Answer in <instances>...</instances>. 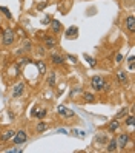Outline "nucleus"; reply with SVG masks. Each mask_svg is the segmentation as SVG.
<instances>
[{
    "label": "nucleus",
    "mask_w": 135,
    "mask_h": 153,
    "mask_svg": "<svg viewBox=\"0 0 135 153\" xmlns=\"http://www.w3.org/2000/svg\"><path fill=\"white\" fill-rule=\"evenodd\" d=\"M91 88L95 91H109L111 90V84L106 80V77L103 76H92L91 79Z\"/></svg>",
    "instance_id": "1"
},
{
    "label": "nucleus",
    "mask_w": 135,
    "mask_h": 153,
    "mask_svg": "<svg viewBox=\"0 0 135 153\" xmlns=\"http://www.w3.org/2000/svg\"><path fill=\"white\" fill-rule=\"evenodd\" d=\"M15 42V31L12 28H6L3 30V34H2V43L5 47H11V45Z\"/></svg>",
    "instance_id": "2"
},
{
    "label": "nucleus",
    "mask_w": 135,
    "mask_h": 153,
    "mask_svg": "<svg viewBox=\"0 0 135 153\" xmlns=\"http://www.w3.org/2000/svg\"><path fill=\"white\" fill-rule=\"evenodd\" d=\"M131 133H120L118 136H117V147H118V150H123L124 147H128V144L131 142Z\"/></svg>",
    "instance_id": "3"
},
{
    "label": "nucleus",
    "mask_w": 135,
    "mask_h": 153,
    "mask_svg": "<svg viewBox=\"0 0 135 153\" xmlns=\"http://www.w3.org/2000/svg\"><path fill=\"white\" fill-rule=\"evenodd\" d=\"M11 141L15 144V146H22V144H25L26 141H28V133H26L25 130H17Z\"/></svg>",
    "instance_id": "4"
},
{
    "label": "nucleus",
    "mask_w": 135,
    "mask_h": 153,
    "mask_svg": "<svg viewBox=\"0 0 135 153\" xmlns=\"http://www.w3.org/2000/svg\"><path fill=\"white\" fill-rule=\"evenodd\" d=\"M57 45H58V40L55 36L46 34V37L43 39V47L46 50H54V48H57Z\"/></svg>",
    "instance_id": "5"
},
{
    "label": "nucleus",
    "mask_w": 135,
    "mask_h": 153,
    "mask_svg": "<svg viewBox=\"0 0 135 153\" xmlns=\"http://www.w3.org/2000/svg\"><path fill=\"white\" fill-rule=\"evenodd\" d=\"M49 59H51V64H52V65H55V67H60V65H63V64L66 62L65 56L58 54V53H51Z\"/></svg>",
    "instance_id": "6"
},
{
    "label": "nucleus",
    "mask_w": 135,
    "mask_h": 153,
    "mask_svg": "<svg viewBox=\"0 0 135 153\" xmlns=\"http://www.w3.org/2000/svg\"><path fill=\"white\" fill-rule=\"evenodd\" d=\"M124 26H126V30L129 31V34L135 33V17H134V14H129L124 19Z\"/></svg>",
    "instance_id": "7"
},
{
    "label": "nucleus",
    "mask_w": 135,
    "mask_h": 153,
    "mask_svg": "<svg viewBox=\"0 0 135 153\" xmlns=\"http://www.w3.org/2000/svg\"><path fill=\"white\" fill-rule=\"evenodd\" d=\"M65 37L68 39V40H75L77 37H78V28L75 25H72V26H69V28H66V31H65Z\"/></svg>",
    "instance_id": "8"
},
{
    "label": "nucleus",
    "mask_w": 135,
    "mask_h": 153,
    "mask_svg": "<svg viewBox=\"0 0 135 153\" xmlns=\"http://www.w3.org/2000/svg\"><path fill=\"white\" fill-rule=\"evenodd\" d=\"M23 93H25V82H17L14 85V88H12V97L19 99Z\"/></svg>",
    "instance_id": "9"
},
{
    "label": "nucleus",
    "mask_w": 135,
    "mask_h": 153,
    "mask_svg": "<svg viewBox=\"0 0 135 153\" xmlns=\"http://www.w3.org/2000/svg\"><path fill=\"white\" fill-rule=\"evenodd\" d=\"M57 111H58L60 116H63V118H75V113L71 111L68 107H65V105H58Z\"/></svg>",
    "instance_id": "10"
},
{
    "label": "nucleus",
    "mask_w": 135,
    "mask_h": 153,
    "mask_svg": "<svg viewBox=\"0 0 135 153\" xmlns=\"http://www.w3.org/2000/svg\"><path fill=\"white\" fill-rule=\"evenodd\" d=\"M117 80H118V84H120V85L126 87V85L129 84V77H128V73H126L124 70H120L118 73H117Z\"/></svg>",
    "instance_id": "11"
},
{
    "label": "nucleus",
    "mask_w": 135,
    "mask_h": 153,
    "mask_svg": "<svg viewBox=\"0 0 135 153\" xmlns=\"http://www.w3.org/2000/svg\"><path fill=\"white\" fill-rule=\"evenodd\" d=\"M120 125H121L120 119H112L109 124L106 125V130H107V133H115V131H118Z\"/></svg>",
    "instance_id": "12"
},
{
    "label": "nucleus",
    "mask_w": 135,
    "mask_h": 153,
    "mask_svg": "<svg viewBox=\"0 0 135 153\" xmlns=\"http://www.w3.org/2000/svg\"><path fill=\"white\" fill-rule=\"evenodd\" d=\"M49 25H51V33H52V34H60V33L63 31V23H60V22L55 20V19H52Z\"/></svg>",
    "instance_id": "13"
},
{
    "label": "nucleus",
    "mask_w": 135,
    "mask_h": 153,
    "mask_svg": "<svg viewBox=\"0 0 135 153\" xmlns=\"http://www.w3.org/2000/svg\"><path fill=\"white\" fill-rule=\"evenodd\" d=\"M14 133H15L14 128H8L6 131H3L2 134H0V142H8V141H11L12 136H14Z\"/></svg>",
    "instance_id": "14"
},
{
    "label": "nucleus",
    "mask_w": 135,
    "mask_h": 153,
    "mask_svg": "<svg viewBox=\"0 0 135 153\" xmlns=\"http://www.w3.org/2000/svg\"><path fill=\"white\" fill-rule=\"evenodd\" d=\"M82 97H83L85 102H89V104H95L97 102V96L94 93H91V91H85L82 94Z\"/></svg>",
    "instance_id": "15"
},
{
    "label": "nucleus",
    "mask_w": 135,
    "mask_h": 153,
    "mask_svg": "<svg viewBox=\"0 0 135 153\" xmlns=\"http://www.w3.org/2000/svg\"><path fill=\"white\" fill-rule=\"evenodd\" d=\"M46 114H48V110L46 108H40L39 111L37 110H32L31 111V116H32V118H37V119H43Z\"/></svg>",
    "instance_id": "16"
},
{
    "label": "nucleus",
    "mask_w": 135,
    "mask_h": 153,
    "mask_svg": "<svg viewBox=\"0 0 135 153\" xmlns=\"http://www.w3.org/2000/svg\"><path fill=\"white\" fill-rule=\"evenodd\" d=\"M118 150V147H117V139H111V141H107L106 142V152H109V153H114Z\"/></svg>",
    "instance_id": "17"
},
{
    "label": "nucleus",
    "mask_w": 135,
    "mask_h": 153,
    "mask_svg": "<svg viewBox=\"0 0 135 153\" xmlns=\"http://www.w3.org/2000/svg\"><path fill=\"white\" fill-rule=\"evenodd\" d=\"M35 67H37L39 73H40L42 76H45V74H46V64H45L43 60H35Z\"/></svg>",
    "instance_id": "18"
},
{
    "label": "nucleus",
    "mask_w": 135,
    "mask_h": 153,
    "mask_svg": "<svg viewBox=\"0 0 135 153\" xmlns=\"http://www.w3.org/2000/svg\"><path fill=\"white\" fill-rule=\"evenodd\" d=\"M46 84H48L49 87H55V84H57V74H55V71H51V73H49Z\"/></svg>",
    "instance_id": "19"
},
{
    "label": "nucleus",
    "mask_w": 135,
    "mask_h": 153,
    "mask_svg": "<svg viewBox=\"0 0 135 153\" xmlns=\"http://www.w3.org/2000/svg\"><path fill=\"white\" fill-rule=\"evenodd\" d=\"M48 128H49V125H48L46 122H45V121H42V119H40V122H37L35 131H37V133H43V131H46Z\"/></svg>",
    "instance_id": "20"
},
{
    "label": "nucleus",
    "mask_w": 135,
    "mask_h": 153,
    "mask_svg": "<svg viewBox=\"0 0 135 153\" xmlns=\"http://www.w3.org/2000/svg\"><path fill=\"white\" fill-rule=\"evenodd\" d=\"M34 47H32V42L29 39H23L22 42V51H32Z\"/></svg>",
    "instance_id": "21"
},
{
    "label": "nucleus",
    "mask_w": 135,
    "mask_h": 153,
    "mask_svg": "<svg viewBox=\"0 0 135 153\" xmlns=\"http://www.w3.org/2000/svg\"><path fill=\"white\" fill-rule=\"evenodd\" d=\"M131 113V108H128V107H124V108H121L118 113L115 114V119H121V118H126Z\"/></svg>",
    "instance_id": "22"
},
{
    "label": "nucleus",
    "mask_w": 135,
    "mask_h": 153,
    "mask_svg": "<svg viewBox=\"0 0 135 153\" xmlns=\"http://www.w3.org/2000/svg\"><path fill=\"white\" fill-rule=\"evenodd\" d=\"M32 62V59H29V57H20L19 60H17V67L19 68H22V67H25V65H28V64H31Z\"/></svg>",
    "instance_id": "23"
},
{
    "label": "nucleus",
    "mask_w": 135,
    "mask_h": 153,
    "mask_svg": "<svg viewBox=\"0 0 135 153\" xmlns=\"http://www.w3.org/2000/svg\"><path fill=\"white\" fill-rule=\"evenodd\" d=\"M0 11H2L3 14H5V17L8 20H12V14H11V11H9V8H6V6H0Z\"/></svg>",
    "instance_id": "24"
},
{
    "label": "nucleus",
    "mask_w": 135,
    "mask_h": 153,
    "mask_svg": "<svg viewBox=\"0 0 135 153\" xmlns=\"http://www.w3.org/2000/svg\"><path fill=\"white\" fill-rule=\"evenodd\" d=\"M134 122H135V119H134V114H132V113L126 116V119H124V125H128V127H134Z\"/></svg>",
    "instance_id": "25"
},
{
    "label": "nucleus",
    "mask_w": 135,
    "mask_h": 153,
    "mask_svg": "<svg viewBox=\"0 0 135 153\" xmlns=\"http://www.w3.org/2000/svg\"><path fill=\"white\" fill-rule=\"evenodd\" d=\"M85 59L88 60V64L91 65V68H95V67H97V60H95L94 57H91V56H88V54H85Z\"/></svg>",
    "instance_id": "26"
},
{
    "label": "nucleus",
    "mask_w": 135,
    "mask_h": 153,
    "mask_svg": "<svg viewBox=\"0 0 135 153\" xmlns=\"http://www.w3.org/2000/svg\"><path fill=\"white\" fill-rule=\"evenodd\" d=\"M35 53H37V56L43 57V56H45V53H46V48H45V47H40V45H39L37 50H35Z\"/></svg>",
    "instance_id": "27"
},
{
    "label": "nucleus",
    "mask_w": 135,
    "mask_h": 153,
    "mask_svg": "<svg viewBox=\"0 0 135 153\" xmlns=\"http://www.w3.org/2000/svg\"><path fill=\"white\" fill-rule=\"evenodd\" d=\"M95 141H97V142H100V146H103V144H106V142H107V138L103 134V136H97V138H95Z\"/></svg>",
    "instance_id": "28"
},
{
    "label": "nucleus",
    "mask_w": 135,
    "mask_h": 153,
    "mask_svg": "<svg viewBox=\"0 0 135 153\" xmlns=\"http://www.w3.org/2000/svg\"><path fill=\"white\" fill-rule=\"evenodd\" d=\"M65 59H66V60H69L71 64H77V56H74V54H68Z\"/></svg>",
    "instance_id": "29"
},
{
    "label": "nucleus",
    "mask_w": 135,
    "mask_h": 153,
    "mask_svg": "<svg viewBox=\"0 0 135 153\" xmlns=\"http://www.w3.org/2000/svg\"><path fill=\"white\" fill-rule=\"evenodd\" d=\"M134 62H135V57L131 56V57L128 59V64H129V70H131V71H134Z\"/></svg>",
    "instance_id": "30"
},
{
    "label": "nucleus",
    "mask_w": 135,
    "mask_h": 153,
    "mask_svg": "<svg viewBox=\"0 0 135 153\" xmlns=\"http://www.w3.org/2000/svg\"><path fill=\"white\" fill-rule=\"evenodd\" d=\"M35 37H37V39H45V37H46V33H45V31H37V33H35Z\"/></svg>",
    "instance_id": "31"
},
{
    "label": "nucleus",
    "mask_w": 135,
    "mask_h": 153,
    "mask_svg": "<svg viewBox=\"0 0 135 153\" xmlns=\"http://www.w3.org/2000/svg\"><path fill=\"white\" fill-rule=\"evenodd\" d=\"M46 6H48V2H42V3H39V5H37V10H39V11H43Z\"/></svg>",
    "instance_id": "32"
},
{
    "label": "nucleus",
    "mask_w": 135,
    "mask_h": 153,
    "mask_svg": "<svg viewBox=\"0 0 135 153\" xmlns=\"http://www.w3.org/2000/svg\"><path fill=\"white\" fill-rule=\"evenodd\" d=\"M115 62H117V64H121V62H123V54H120V53H118V54L115 56Z\"/></svg>",
    "instance_id": "33"
},
{
    "label": "nucleus",
    "mask_w": 135,
    "mask_h": 153,
    "mask_svg": "<svg viewBox=\"0 0 135 153\" xmlns=\"http://www.w3.org/2000/svg\"><path fill=\"white\" fill-rule=\"evenodd\" d=\"M51 20H52V19H51V17H49V16H46V17H45V19L42 20V23H45V25H48V23H49Z\"/></svg>",
    "instance_id": "34"
},
{
    "label": "nucleus",
    "mask_w": 135,
    "mask_h": 153,
    "mask_svg": "<svg viewBox=\"0 0 135 153\" xmlns=\"http://www.w3.org/2000/svg\"><path fill=\"white\" fill-rule=\"evenodd\" d=\"M9 153H20L22 152V149H11V150H8Z\"/></svg>",
    "instance_id": "35"
},
{
    "label": "nucleus",
    "mask_w": 135,
    "mask_h": 153,
    "mask_svg": "<svg viewBox=\"0 0 135 153\" xmlns=\"http://www.w3.org/2000/svg\"><path fill=\"white\" fill-rule=\"evenodd\" d=\"M8 116H9V119H11V121H12V119H15V114H14V113H9Z\"/></svg>",
    "instance_id": "36"
},
{
    "label": "nucleus",
    "mask_w": 135,
    "mask_h": 153,
    "mask_svg": "<svg viewBox=\"0 0 135 153\" xmlns=\"http://www.w3.org/2000/svg\"><path fill=\"white\" fill-rule=\"evenodd\" d=\"M0 30H2V25H0Z\"/></svg>",
    "instance_id": "37"
}]
</instances>
